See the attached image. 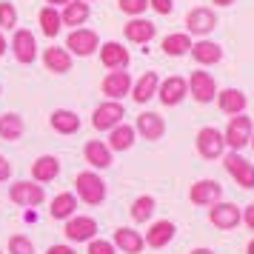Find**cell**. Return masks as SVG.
Listing matches in <instances>:
<instances>
[{"instance_id":"cell-1","label":"cell","mask_w":254,"mask_h":254,"mask_svg":"<svg viewBox=\"0 0 254 254\" xmlns=\"http://www.w3.org/2000/svg\"><path fill=\"white\" fill-rule=\"evenodd\" d=\"M74 197L83 200L86 206H100L106 200V180L97 172H80L74 177Z\"/></svg>"},{"instance_id":"cell-2","label":"cell","mask_w":254,"mask_h":254,"mask_svg":"<svg viewBox=\"0 0 254 254\" xmlns=\"http://www.w3.org/2000/svg\"><path fill=\"white\" fill-rule=\"evenodd\" d=\"M66 52H69L71 58H92L94 52L100 49V37L94 29H71L69 37H66Z\"/></svg>"},{"instance_id":"cell-3","label":"cell","mask_w":254,"mask_h":254,"mask_svg":"<svg viewBox=\"0 0 254 254\" xmlns=\"http://www.w3.org/2000/svg\"><path fill=\"white\" fill-rule=\"evenodd\" d=\"M9 200L20 208H35L40 203H46V191L35 180H17V183L9 186Z\"/></svg>"},{"instance_id":"cell-4","label":"cell","mask_w":254,"mask_h":254,"mask_svg":"<svg viewBox=\"0 0 254 254\" xmlns=\"http://www.w3.org/2000/svg\"><path fill=\"white\" fill-rule=\"evenodd\" d=\"M123 117H126V109H123L120 100H106L92 112V126L97 131H112L115 126L123 123Z\"/></svg>"},{"instance_id":"cell-5","label":"cell","mask_w":254,"mask_h":254,"mask_svg":"<svg viewBox=\"0 0 254 254\" xmlns=\"http://www.w3.org/2000/svg\"><path fill=\"white\" fill-rule=\"evenodd\" d=\"M12 55L17 63H23V66H32L37 60V40H35V32H29V29H14L12 35Z\"/></svg>"},{"instance_id":"cell-6","label":"cell","mask_w":254,"mask_h":254,"mask_svg":"<svg viewBox=\"0 0 254 254\" xmlns=\"http://www.w3.org/2000/svg\"><path fill=\"white\" fill-rule=\"evenodd\" d=\"M252 117L246 115H234L229 120V126L223 131V140H226V146H231L234 151H240L243 146H249L252 143Z\"/></svg>"},{"instance_id":"cell-7","label":"cell","mask_w":254,"mask_h":254,"mask_svg":"<svg viewBox=\"0 0 254 254\" xmlns=\"http://www.w3.org/2000/svg\"><path fill=\"white\" fill-rule=\"evenodd\" d=\"M63 234H66V240H71V243H89V240H94V234H97V220L89 217V214H74V217L66 220Z\"/></svg>"},{"instance_id":"cell-8","label":"cell","mask_w":254,"mask_h":254,"mask_svg":"<svg viewBox=\"0 0 254 254\" xmlns=\"http://www.w3.org/2000/svg\"><path fill=\"white\" fill-rule=\"evenodd\" d=\"M197 151H200V157H206V160H217V157H223V151H226L223 131H217L214 126L200 128V131H197Z\"/></svg>"},{"instance_id":"cell-9","label":"cell","mask_w":254,"mask_h":254,"mask_svg":"<svg viewBox=\"0 0 254 254\" xmlns=\"http://www.w3.org/2000/svg\"><path fill=\"white\" fill-rule=\"evenodd\" d=\"M131 86H134V80H131V74L126 69L109 71L103 77V83H100V92L106 94V100H123L126 94H131Z\"/></svg>"},{"instance_id":"cell-10","label":"cell","mask_w":254,"mask_h":254,"mask_svg":"<svg viewBox=\"0 0 254 254\" xmlns=\"http://www.w3.org/2000/svg\"><path fill=\"white\" fill-rule=\"evenodd\" d=\"M100 63H103L109 71H123L128 69V60H131V55H128V49L123 46V43H117V40H109V43H100Z\"/></svg>"},{"instance_id":"cell-11","label":"cell","mask_w":254,"mask_h":254,"mask_svg":"<svg viewBox=\"0 0 254 254\" xmlns=\"http://www.w3.org/2000/svg\"><path fill=\"white\" fill-rule=\"evenodd\" d=\"M186 83H189V94L197 103H211L217 97V83H214V77L208 71H191V77Z\"/></svg>"},{"instance_id":"cell-12","label":"cell","mask_w":254,"mask_h":254,"mask_svg":"<svg viewBox=\"0 0 254 254\" xmlns=\"http://www.w3.org/2000/svg\"><path fill=\"white\" fill-rule=\"evenodd\" d=\"M186 94H189V83H186L183 77H177V74L166 77V80L157 86V97H160L163 106H180L186 100Z\"/></svg>"},{"instance_id":"cell-13","label":"cell","mask_w":254,"mask_h":254,"mask_svg":"<svg viewBox=\"0 0 254 254\" xmlns=\"http://www.w3.org/2000/svg\"><path fill=\"white\" fill-rule=\"evenodd\" d=\"M208 220H211V226H217V229H223V231H231V229H237V223L243 220V214L234 203H223V200H220V203L211 206Z\"/></svg>"},{"instance_id":"cell-14","label":"cell","mask_w":254,"mask_h":254,"mask_svg":"<svg viewBox=\"0 0 254 254\" xmlns=\"http://www.w3.org/2000/svg\"><path fill=\"white\" fill-rule=\"evenodd\" d=\"M226 172L237 180V186H243V189H254V166L246 160V157H240L237 151L226 154Z\"/></svg>"},{"instance_id":"cell-15","label":"cell","mask_w":254,"mask_h":254,"mask_svg":"<svg viewBox=\"0 0 254 254\" xmlns=\"http://www.w3.org/2000/svg\"><path fill=\"white\" fill-rule=\"evenodd\" d=\"M123 35H126L128 43L146 46V43H151V40H154V35H157V26L151 23V20H146V17H131V20L123 26Z\"/></svg>"},{"instance_id":"cell-16","label":"cell","mask_w":254,"mask_h":254,"mask_svg":"<svg viewBox=\"0 0 254 254\" xmlns=\"http://www.w3.org/2000/svg\"><path fill=\"white\" fill-rule=\"evenodd\" d=\"M189 197H191L194 206H214V203L223 200V186H220L217 180H197V183L191 186Z\"/></svg>"},{"instance_id":"cell-17","label":"cell","mask_w":254,"mask_h":254,"mask_svg":"<svg viewBox=\"0 0 254 254\" xmlns=\"http://www.w3.org/2000/svg\"><path fill=\"white\" fill-rule=\"evenodd\" d=\"M217 26V14H214V9H206V6H197V9H191V12L186 14V29L191 32V35H208L211 29Z\"/></svg>"},{"instance_id":"cell-18","label":"cell","mask_w":254,"mask_h":254,"mask_svg":"<svg viewBox=\"0 0 254 254\" xmlns=\"http://www.w3.org/2000/svg\"><path fill=\"white\" fill-rule=\"evenodd\" d=\"M60 177V160L55 154H40L35 163H32V180L40 186L46 183H55Z\"/></svg>"},{"instance_id":"cell-19","label":"cell","mask_w":254,"mask_h":254,"mask_svg":"<svg viewBox=\"0 0 254 254\" xmlns=\"http://www.w3.org/2000/svg\"><path fill=\"white\" fill-rule=\"evenodd\" d=\"M49 126H52V131H58V134H77L80 131V115L77 112H71V109H55L52 112V117H49Z\"/></svg>"},{"instance_id":"cell-20","label":"cell","mask_w":254,"mask_h":254,"mask_svg":"<svg viewBox=\"0 0 254 254\" xmlns=\"http://www.w3.org/2000/svg\"><path fill=\"white\" fill-rule=\"evenodd\" d=\"M115 249L123 254H140L143 249H146V240H143V234L134 229H128V226H120V229H115Z\"/></svg>"},{"instance_id":"cell-21","label":"cell","mask_w":254,"mask_h":254,"mask_svg":"<svg viewBox=\"0 0 254 254\" xmlns=\"http://www.w3.org/2000/svg\"><path fill=\"white\" fill-rule=\"evenodd\" d=\"M92 14V6L86 0H69L63 9H60V23L63 26H71V29H80Z\"/></svg>"},{"instance_id":"cell-22","label":"cell","mask_w":254,"mask_h":254,"mask_svg":"<svg viewBox=\"0 0 254 254\" xmlns=\"http://www.w3.org/2000/svg\"><path fill=\"white\" fill-rule=\"evenodd\" d=\"M137 131L143 140H160L163 134H166V120H163L157 112H143V115L137 117Z\"/></svg>"},{"instance_id":"cell-23","label":"cell","mask_w":254,"mask_h":254,"mask_svg":"<svg viewBox=\"0 0 254 254\" xmlns=\"http://www.w3.org/2000/svg\"><path fill=\"white\" fill-rule=\"evenodd\" d=\"M74 211H77V197H74V191H60L49 203V217L52 220H63L66 223L69 217H74Z\"/></svg>"},{"instance_id":"cell-24","label":"cell","mask_w":254,"mask_h":254,"mask_svg":"<svg viewBox=\"0 0 254 254\" xmlns=\"http://www.w3.org/2000/svg\"><path fill=\"white\" fill-rule=\"evenodd\" d=\"M174 223L172 220H157V223H151L149 231H146V246L149 249H163V246H169V243L174 240Z\"/></svg>"},{"instance_id":"cell-25","label":"cell","mask_w":254,"mask_h":254,"mask_svg":"<svg viewBox=\"0 0 254 254\" xmlns=\"http://www.w3.org/2000/svg\"><path fill=\"white\" fill-rule=\"evenodd\" d=\"M112 154H115V151L109 149L103 140H89V143L83 146V157H86V163H89L92 169H109V166H112Z\"/></svg>"},{"instance_id":"cell-26","label":"cell","mask_w":254,"mask_h":254,"mask_svg":"<svg viewBox=\"0 0 254 254\" xmlns=\"http://www.w3.org/2000/svg\"><path fill=\"white\" fill-rule=\"evenodd\" d=\"M157 86H160L157 71H146V74H140L137 83L131 86V100H134V103H149L151 97H157Z\"/></svg>"},{"instance_id":"cell-27","label":"cell","mask_w":254,"mask_h":254,"mask_svg":"<svg viewBox=\"0 0 254 254\" xmlns=\"http://www.w3.org/2000/svg\"><path fill=\"white\" fill-rule=\"evenodd\" d=\"M43 66L52 74H66V71H71V55L63 46H49L43 49Z\"/></svg>"},{"instance_id":"cell-28","label":"cell","mask_w":254,"mask_h":254,"mask_svg":"<svg viewBox=\"0 0 254 254\" xmlns=\"http://www.w3.org/2000/svg\"><path fill=\"white\" fill-rule=\"evenodd\" d=\"M189 55H191L200 66H214V63L223 60V49H220V43H214V40H197V43H191V52H189Z\"/></svg>"},{"instance_id":"cell-29","label":"cell","mask_w":254,"mask_h":254,"mask_svg":"<svg viewBox=\"0 0 254 254\" xmlns=\"http://www.w3.org/2000/svg\"><path fill=\"white\" fill-rule=\"evenodd\" d=\"M217 103H220V112H226V115H243L246 112V94L240 92V89H223V92H217Z\"/></svg>"},{"instance_id":"cell-30","label":"cell","mask_w":254,"mask_h":254,"mask_svg":"<svg viewBox=\"0 0 254 254\" xmlns=\"http://www.w3.org/2000/svg\"><path fill=\"white\" fill-rule=\"evenodd\" d=\"M134 126H128V123H120V126H115L112 131H109V140H106V146L112 151H128L131 146H134Z\"/></svg>"},{"instance_id":"cell-31","label":"cell","mask_w":254,"mask_h":254,"mask_svg":"<svg viewBox=\"0 0 254 254\" xmlns=\"http://www.w3.org/2000/svg\"><path fill=\"white\" fill-rule=\"evenodd\" d=\"M26 131V123L23 117L17 115V112H6V115H0V137L14 143V140H20Z\"/></svg>"},{"instance_id":"cell-32","label":"cell","mask_w":254,"mask_h":254,"mask_svg":"<svg viewBox=\"0 0 254 254\" xmlns=\"http://www.w3.org/2000/svg\"><path fill=\"white\" fill-rule=\"evenodd\" d=\"M160 49L169 55V58H183L191 52V37L186 32H174V35H166L160 40Z\"/></svg>"},{"instance_id":"cell-33","label":"cell","mask_w":254,"mask_h":254,"mask_svg":"<svg viewBox=\"0 0 254 254\" xmlns=\"http://www.w3.org/2000/svg\"><path fill=\"white\" fill-rule=\"evenodd\" d=\"M37 23H40V32L52 40V37L60 35V9H55V6H43L40 12H37Z\"/></svg>"},{"instance_id":"cell-34","label":"cell","mask_w":254,"mask_h":254,"mask_svg":"<svg viewBox=\"0 0 254 254\" xmlns=\"http://www.w3.org/2000/svg\"><path fill=\"white\" fill-rule=\"evenodd\" d=\"M154 206H157L154 197L143 194V197H137V200L131 203V211H128V214H131L134 223H146V220H151V214H154Z\"/></svg>"},{"instance_id":"cell-35","label":"cell","mask_w":254,"mask_h":254,"mask_svg":"<svg viewBox=\"0 0 254 254\" xmlns=\"http://www.w3.org/2000/svg\"><path fill=\"white\" fill-rule=\"evenodd\" d=\"M17 29V6L12 0H0V32H14Z\"/></svg>"},{"instance_id":"cell-36","label":"cell","mask_w":254,"mask_h":254,"mask_svg":"<svg viewBox=\"0 0 254 254\" xmlns=\"http://www.w3.org/2000/svg\"><path fill=\"white\" fill-rule=\"evenodd\" d=\"M9 254H35V243L29 240L26 234H12L9 237V246H6Z\"/></svg>"},{"instance_id":"cell-37","label":"cell","mask_w":254,"mask_h":254,"mask_svg":"<svg viewBox=\"0 0 254 254\" xmlns=\"http://www.w3.org/2000/svg\"><path fill=\"white\" fill-rule=\"evenodd\" d=\"M117 6L128 17H143V12L149 9V0H117Z\"/></svg>"},{"instance_id":"cell-38","label":"cell","mask_w":254,"mask_h":254,"mask_svg":"<svg viewBox=\"0 0 254 254\" xmlns=\"http://www.w3.org/2000/svg\"><path fill=\"white\" fill-rule=\"evenodd\" d=\"M117 249H115V243L112 240H97V237H94V240H89V252L86 254H115Z\"/></svg>"},{"instance_id":"cell-39","label":"cell","mask_w":254,"mask_h":254,"mask_svg":"<svg viewBox=\"0 0 254 254\" xmlns=\"http://www.w3.org/2000/svg\"><path fill=\"white\" fill-rule=\"evenodd\" d=\"M149 6L157 14H172L174 12V0H149Z\"/></svg>"},{"instance_id":"cell-40","label":"cell","mask_w":254,"mask_h":254,"mask_svg":"<svg viewBox=\"0 0 254 254\" xmlns=\"http://www.w3.org/2000/svg\"><path fill=\"white\" fill-rule=\"evenodd\" d=\"M9 177H12V163H9V157L0 154V183H6Z\"/></svg>"},{"instance_id":"cell-41","label":"cell","mask_w":254,"mask_h":254,"mask_svg":"<svg viewBox=\"0 0 254 254\" xmlns=\"http://www.w3.org/2000/svg\"><path fill=\"white\" fill-rule=\"evenodd\" d=\"M46 254H77L74 249H71L69 243H55V246H49Z\"/></svg>"},{"instance_id":"cell-42","label":"cell","mask_w":254,"mask_h":254,"mask_svg":"<svg viewBox=\"0 0 254 254\" xmlns=\"http://www.w3.org/2000/svg\"><path fill=\"white\" fill-rule=\"evenodd\" d=\"M243 220H246V226H249V229L254 231V203L249 208H246V214H243Z\"/></svg>"},{"instance_id":"cell-43","label":"cell","mask_w":254,"mask_h":254,"mask_svg":"<svg viewBox=\"0 0 254 254\" xmlns=\"http://www.w3.org/2000/svg\"><path fill=\"white\" fill-rule=\"evenodd\" d=\"M9 52V43H6V37H3V32H0V58Z\"/></svg>"},{"instance_id":"cell-44","label":"cell","mask_w":254,"mask_h":254,"mask_svg":"<svg viewBox=\"0 0 254 254\" xmlns=\"http://www.w3.org/2000/svg\"><path fill=\"white\" fill-rule=\"evenodd\" d=\"M69 0H46V6H55V9H63Z\"/></svg>"},{"instance_id":"cell-45","label":"cell","mask_w":254,"mask_h":254,"mask_svg":"<svg viewBox=\"0 0 254 254\" xmlns=\"http://www.w3.org/2000/svg\"><path fill=\"white\" fill-rule=\"evenodd\" d=\"M214 6H231V3H237V0H211Z\"/></svg>"},{"instance_id":"cell-46","label":"cell","mask_w":254,"mask_h":254,"mask_svg":"<svg viewBox=\"0 0 254 254\" xmlns=\"http://www.w3.org/2000/svg\"><path fill=\"white\" fill-rule=\"evenodd\" d=\"M191 254H214V252H211V249H194Z\"/></svg>"},{"instance_id":"cell-47","label":"cell","mask_w":254,"mask_h":254,"mask_svg":"<svg viewBox=\"0 0 254 254\" xmlns=\"http://www.w3.org/2000/svg\"><path fill=\"white\" fill-rule=\"evenodd\" d=\"M249 254H254V240H252V243H249Z\"/></svg>"},{"instance_id":"cell-48","label":"cell","mask_w":254,"mask_h":254,"mask_svg":"<svg viewBox=\"0 0 254 254\" xmlns=\"http://www.w3.org/2000/svg\"><path fill=\"white\" fill-rule=\"evenodd\" d=\"M252 146H254V134H252Z\"/></svg>"},{"instance_id":"cell-49","label":"cell","mask_w":254,"mask_h":254,"mask_svg":"<svg viewBox=\"0 0 254 254\" xmlns=\"http://www.w3.org/2000/svg\"><path fill=\"white\" fill-rule=\"evenodd\" d=\"M86 3H94V0H86Z\"/></svg>"},{"instance_id":"cell-50","label":"cell","mask_w":254,"mask_h":254,"mask_svg":"<svg viewBox=\"0 0 254 254\" xmlns=\"http://www.w3.org/2000/svg\"><path fill=\"white\" fill-rule=\"evenodd\" d=\"M0 92H3V89H0Z\"/></svg>"}]
</instances>
